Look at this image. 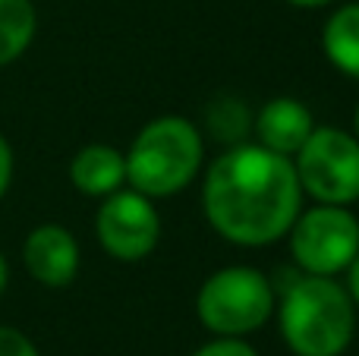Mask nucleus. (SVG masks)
Listing matches in <instances>:
<instances>
[{
    "label": "nucleus",
    "instance_id": "f257e3e1",
    "mask_svg": "<svg viewBox=\"0 0 359 356\" xmlns=\"http://www.w3.org/2000/svg\"><path fill=\"white\" fill-rule=\"evenodd\" d=\"M303 205L297 167L265 145H233L205 174L208 224L236 246H268L287 237Z\"/></svg>",
    "mask_w": 359,
    "mask_h": 356
},
{
    "label": "nucleus",
    "instance_id": "f03ea898",
    "mask_svg": "<svg viewBox=\"0 0 359 356\" xmlns=\"http://www.w3.org/2000/svg\"><path fill=\"white\" fill-rule=\"evenodd\" d=\"M278 306L280 334L297 356H341L353 341V296L325 275H299Z\"/></svg>",
    "mask_w": 359,
    "mask_h": 356
},
{
    "label": "nucleus",
    "instance_id": "7ed1b4c3",
    "mask_svg": "<svg viewBox=\"0 0 359 356\" xmlns=\"http://www.w3.org/2000/svg\"><path fill=\"white\" fill-rule=\"evenodd\" d=\"M205 145L186 117H158L139 130L126 151V183L149 199L186 189L202 167Z\"/></svg>",
    "mask_w": 359,
    "mask_h": 356
},
{
    "label": "nucleus",
    "instance_id": "20e7f679",
    "mask_svg": "<svg viewBox=\"0 0 359 356\" xmlns=\"http://www.w3.org/2000/svg\"><path fill=\"white\" fill-rule=\"evenodd\" d=\"M196 313L217 338H243L259 331L271 319L274 287L259 268L249 265L221 268L202 284Z\"/></svg>",
    "mask_w": 359,
    "mask_h": 356
},
{
    "label": "nucleus",
    "instance_id": "39448f33",
    "mask_svg": "<svg viewBox=\"0 0 359 356\" xmlns=\"http://www.w3.org/2000/svg\"><path fill=\"white\" fill-rule=\"evenodd\" d=\"M303 193L322 205H350L359 199V139L337 126H316L297 151Z\"/></svg>",
    "mask_w": 359,
    "mask_h": 356
},
{
    "label": "nucleus",
    "instance_id": "423d86ee",
    "mask_svg": "<svg viewBox=\"0 0 359 356\" xmlns=\"http://www.w3.org/2000/svg\"><path fill=\"white\" fill-rule=\"evenodd\" d=\"M290 252L303 275L334 278L347 271L359 252V221L347 205H322L299 212L290 224Z\"/></svg>",
    "mask_w": 359,
    "mask_h": 356
},
{
    "label": "nucleus",
    "instance_id": "0eeeda50",
    "mask_svg": "<svg viewBox=\"0 0 359 356\" xmlns=\"http://www.w3.org/2000/svg\"><path fill=\"white\" fill-rule=\"evenodd\" d=\"M95 231L107 256L120 262H139L151 256L161 240V214L149 196L136 189H117L104 196V205L95 218Z\"/></svg>",
    "mask_w": 359,
    "mask_h": 356
},
{
    "label": "nucleus",
    "instance_id": "6e6552de",
    "mask_svg": "<svg viewBox=\"0 0 359 356\" xmlns=\"http://www.w3.org/2000/svg\"><path fill=\"white\" fill-rule=\"evenodd\" d=\"M22 259L29 275L44 287H67L79 271V243L63 224H38L25 237Z\"/></svg>",
    "mask_w": 359,
    "mask_h": 356
},
{
    "label": "nucleus",
    "instance_id": "1a4fd4ad",
    "mask_svg": "<svg viewBox=\"0 0 359 356\" xmlns=\"http://www.w3.org/2000/svg\"><path fill=\"white\" fill-rule=\"evenodd\" d=\"M316 130L312 123L309 107L299 98H290V95H280V98H271L255 117V136H259V145L278 151V155L293 158L303 142L309 139V132Z\"/></svg>",
    "mask_w": 359,
    "mask_h": 356
},
{
    "label": "nucleus",
    "instance_id": "9d476101",
    "mask_svg": "<svg viewBox=\"0 0 359 356\" xmlns=\"http://www.w3.org/2000/svg\"><path fill=\"white\" fill-rule=\"evenodd\" d=\"M69 180L86 196H111L126 183V155L114 145H86L69 164Z\"/></svg>",
    "mask_w": 359,
    "mask_h": 356
},
{
    "label": "nucleus",
    "instance_id": "9b49d317",
    "mask_svg": "<svg viewBox=\"0 0 359 356\" xmlns=\"http://www.w3.org/2000/svg\"><path fill=\"white\" fill-rule=\"evenodd\" d=\"M322 48L331 67L359 79V4L331 13L322 29Z\"/></svg>",
    "mask_w": 359,
    "mask_h": 356
},
{
    "label": "nucleus",
    "instance_id": "f8f14e48",
    "mask_svg": "<svg viewBox=\"0 0 359 356\" xmlns=\"http://www.w3.org/2000/svg\"><path fill=\"white\" fill-rule=\"evenodd\" d=\"M38 29L32 0H0V67L19 60Z\"/></svg>",
    "mask_w": 359,
    "mask_h": 356
},
{
    "label": "nucleus",
    "instance_id": "ddd939ff",
    "mask_svg": "<svg viewBox=\"0 0 359 356\" xmlns=\"http://www.w3.org/2000/svg\"><path fill=\"white\" fill-rule=\"evenodd\" d=\"M208 126H211V132H215L217 139H224V142L240 139L243 132H246V126H249V117H246L243 101H217V104L211 107V114H208Z\"/></svg>",
    "mask_w": 359,
    "mask_h": 356
},
{
    "label": "nucleus",
    "instance_id": "4468645a",
    "mask_svg": "<svg viewBox=\"0 0 359 356\" xmlns=\"http://www.w3.org/2000/svg\"><path fill=\"white\" fill-rule=\"evenodd\" d=\"M0 356H41L38 347L22 331L10 325H0Z\"/></svg>",
    "mask_w": 359,
    "mask_h": 356
},
{
    "label": "nucleus",
    "instance_id": "2eb2a0df",
    "mask_svg": "<svg viewBox=\"0 0 359 356\" xmlns=\"http://www.w3.org/2000/svg\"><path fill=\"white\" fill-rule=\"evenodd\" d=\"M192 356H259L243 338H217L211 344L198 347Z\"/></svg>",
    "mask_w": 359,
    "mask_h": 356
},
{
    "label": "nucleus",
    "instance_id": "dca6fc26",
    "mask_svg": "<svg viewBox=\"0 0 359 356\" xmlns=\"http://www.w3.org/2000/svg\"><path fill=\"white\" fill-rule=\"evenodd\" d=\"M10 180H13V149L4 136H0V199L6 196L10 189Z\"/></svg>",
    "mask_w": 359,
    "mask_h": 356
},
{
    "label": "nucleus",
    "instance_id": "f3484780",
    "mask_svg": "<svg viewBox=\"0 0 359 356\" xmlns=\"http://www.w3.org/2000/svg\"><path fill=\"white\" fill-rule=\"evenodd\" d=\"M347 281H350V290H347V294L359 303V252L353 256V262L347 265Z\"/></svg>",
    "mask_w": 359,
    "mask_h": 356
},
{
    "label": "nucleus",
    "instance_id": "a211bd4d",
    "mask_svg": "<svg viewBox=\"0 0 359 356\" xmlns=\"http://www.w3.org/2000/svg\"><path fill=\"white\" fill-rule=\"evenodd\" d=\"M287 4L299 6V10H318V6H328V4H334V0H287Z\"/></svg>",
    "mask_w": 359,
    "mask_h": 356
},
{
    "label": "nucleus",
    "instance_id": "6ab92c4d",
    "mask_svg": "<svg viewBox=\"0 0 359 356\" xmlns=\"http://www.w3.org/2000/svg\"><path fill=\"white\" fill-rule=\"evenodd\" d=\"M6 281H10V268H6V259L0 256V294L6 290Z\"/></svg>",
    "mask_w": 359,
    "mask_h": 356
},
{
    "label": "nucleus",
    "instance_id": "aec40b11",
    "mask_svg": "<svg viewBox=\"0 0 359 356\" xmlns=\"http://www.w3.org/2000/svg\"><path fill=\"white\" fill-rule=\"evenodd\" d=\"M353 130H356V139H359V107H356V114H353Z\"/></svg>",
    "mask_w": 359,
    "mask_h": 356
}]
</instances>
